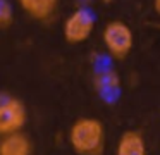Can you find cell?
I'll list each match as a JSON object with an SVG mask.
<instances>
[{
  "instance_id": "6da1fadb",
  "label": "cell",
  "mask_w": 160,
  "mask_h": 155,
  "mask_svg": "<svg viewBox=\"0 0 160 155\" xmlns=\"http://www.w3.org/2000/svg\"><path fill=\"white\" fill-rule=\"evenodd\" d=\"M69 145L78 155H103L105 126L97 117H79L69 127Z\"/></svg>"
},
{
  "instance_id": "7a4b0ae2",
  "label": "cell",
  "mask_w": 160,
  "mask_h": 155,
  "mask_svg": "<svg viewBox=\"0 0 160 155\" xmlns=\"http://www.w3.org/2000/svg\"><path fill=\"white\" fill-rule=\"evenodd\" d=\"M102 40L107 48L108 55L115 60H122L131 54L134 47V34L132 29L124 23V21H110L105 24L102 31Z\"/></svg>"
},
{
  "instance_id": "3957f363",
  "label": "cell",
  "mask_w": 160,
  "mask_h": 155,
  "mask_svg": "<svg viewBox=\"0 0 160 155\" xmlns=\"http://www.w3.org/2000/svg\"><path fill=\"white\" fill-rule=\"evenodd\" d=\"M28 121L24 102L11 93L0 91V138L22 131Z\"/></svg>"
},
{
  "instance_id": "277c9868",
  "label": "cell",
  "mask_w": 160,
  "mask_h": 155,
  "mask_svg": "<svg viewBox=\"0 0 160 155\" xmlns=\"http://www.w3.org/2000/svg\"><path fill=\"white\" fill-rule=\"evenodd\" d=\"M95 29V17L86 9H76L64 21V40L69 45H81L91 36Z\"/></svg>"
},
{
  "instance_id": "5b68a950",
  "label": "cell",
  "mask_w": 160,
  "mask_h": 155,
  "mask_svg": "<svg viewBox=\"0 0 160 155\" xmlns=\"http://www.w3.org/2000/svg\"><path fill=\"white\" fill-rule=\"evenodd\" d=\"M115 155H148L146 141L143 133L136 129H128L119 136Z\"/></svg>"
},
{
  "instance_id": "8992f818",
  "label": "cell",
  "mask_w": 160,
  "mask_h": 155,
  "mask_svg": "<svg viewBox=\"0 0 160 155\" xmlns=\"http://www.w3.org/2000/svg\"><path fill=\"white\" fill-rule=\"evenodd\" d=\"M0 155H33V143L22 131L2 136Z\"/></svg>"
},
{
  "instance_id": "52a82bcc",
  "label": "cell",
  "mask_w": 160,
  "mask_h": 155,
  "mask_svg": "<svg viewBox=\"0 0 160 155\" xmlns=\"http://www.w3.org/2000/svg\"><path fill=\"white\" fill-rule=\"evenodd\" d=\"M19 7L35 21H47L55 14L60 0H18Z\"/></svg>"
},
{
  "instance_id": "ba28073f",
  "label": "cell",
  "mask_w": 160,
  "mask_h": 155,
  "mask_svg": "<svg viewBox=\"0 0 160 155\" xmlns=\"http://www.w3.org/2000/svg\"><path fill=\"white\" fill-rule=\"evenodd\" d=\"M93 86L100 95H112V93L119 91V86H121V78L115 71L112 69H105L95 74L93 78Z\"/></svg>"
},
{
  "instance_id": "9c48e42d",
  "label": "cell",
  "mask_w": 160,
  "mask_h": 155,
  "mask_svg": "<svg viewBox=\"0 0 160 155\" xmlns=\"http://www.w3.org/2000/svg\"><path fill=\"white\" fill-rule=\"evenodd\" d=\"M14 7L9 0H0V29H9L14 24Z\"/></svg>"
},
{
  "instance_id": "30bf717a",
  "label": "cell",
  "mask_w": 160,
  "mask_h": 155,
  "mask_svg": "<svg viewBox=\"0 0 160 155\" xmlns=\"http://www.w3.org/2000/svg\"><path fill=\"white\" fill-rule=\"evenodd\" d=\"M153 9L160 14V0H153Z\"/></svg>"
}]
</instances>
